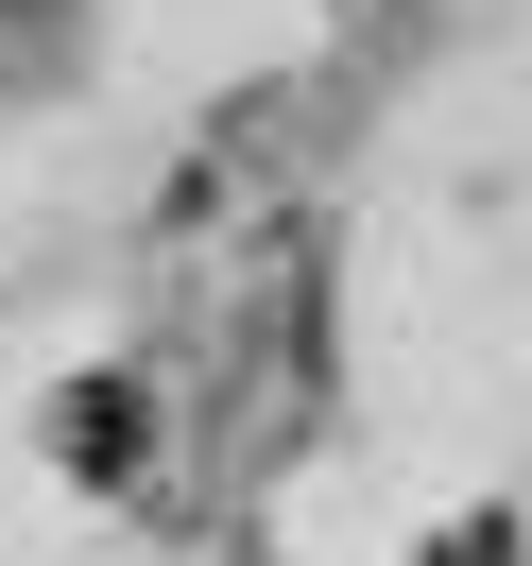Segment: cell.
I'll list each match as a JSON object with an SVG mask.
<instances>
[{"instance_id": "2", "label": "cell", "mask_w": 532, "mask_h": 566, "mask_svg": "<svg viewBox=\"0 0 532 566\" xmlns=\"http://www.w3.org/2000/svg\"><path fill=\"white\" fill-rule=\"evenodd\" d=\"M155 412H173V395H155V378H86L70 412H52V447H70L86 481H138V447H155Z\"/></svg>"}, {"instance_id": "1", "label": "cell", "mask_w": 532, "mask_h": 566, "mask_svg": "<svg viewBox=\"0 0 532 566\" xmlns=\"http://www.w3.org/2000/svg\"><path fill=\"white\" fill-rule=\"evenodd\" d=\"M310 395H326V258L310 223H241L173 292V412L207 429L223 481H258L310 447Z\"/></svg>"}]
</instances>
